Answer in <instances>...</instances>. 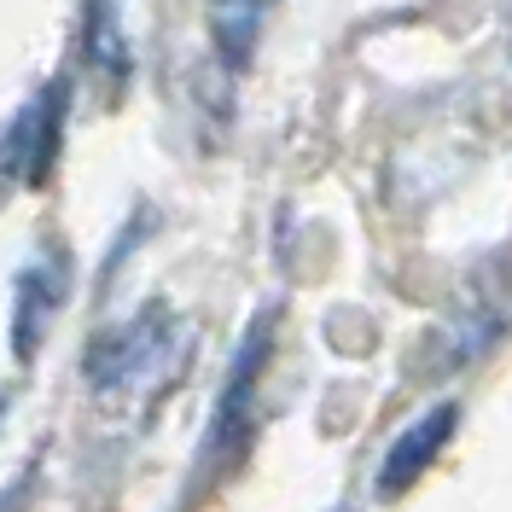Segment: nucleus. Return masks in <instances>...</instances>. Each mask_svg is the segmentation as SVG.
Instances as JSON below:
<instances>
[{
    "mask_svg": "<svg viewBox=\"0 0 512 512\" xmlns=\"http://www.w3.org/2000/svg\"><path fill=\"white\" fill-rule=\"evenodd\" d=\"M6 414H12V396H0V425H6Z\"/></svg>",
    "mask_w": 512,
    "mask_h": 512,
    "instance_id": "obj_8",
    "label": "nucleus"
},
{
    "mask_svg": "<svg viewBox=\"0 0 512 512\" xmlns=\"http://www.w3.org/2000/svg\"><path fill=\"white\" fill-rule=\"evenodd\" d=\"M64 291H70V262L64 251H41L35 262L18 268L12 280V355L30 367L41 338L53 332V315L64 309Z\"/></svg>",
    "mask_w": 512,
    "mask_h": 512,
    "instance_id": "obj_3",
    "label": "nucleus"
},
{
    "mask_svg": "<svg viewBox=\"0 0 512 512\" xmlns=\"http://www.w3.org/2000/svg\"><path fill=\"white\" fill-rule=\"evenodd\" d=\"M268 350H274V315H256L239 355H233V367H227L222 402H216V419H210V454L216 460L233 454V448L245 443V431H251V396H256L262 367H268Z\"/></svg>",
    "mask_w": 512,
    "mask_h": 512,
    "instance_id": "obj_4",
    "label": "nucleus"
},
{
    "mask_svg": "<svg viewBox=\"0 0 512 512\" xmlns=\"http://www.w3.org/2000/svg\"><path fill=\"white\" fill-rule=\"evenodd\" d=\"M268 24V0H210V47L227 70H245Z\"/></svg>",
    "mask_w": 512,
    "mask_h": 512,
    "instance_id": "obj_7",
    "label": "nucleus"
},
{
    "mask_svg": "<svg viewBox=\"0 0 512 512\" xmlns=\"http://www.w3.org/2000/svg\"><path fill=\"white\" fill-rule=\"evenodd\" d=\"M454 419H460V408L454 402H443V408H431V414H419L396 443H390V454H384L379 466V495L384 501H396V495H408L419 478H425V466L443 454V443L454 437Z\"/></svg>",
    "mask_w": 512,
    "mask_h": 512,
    "instance_id": "obj_5",
    "label": "nucleus"
},
{
    "mask_svg": "<svg viewBox=\"0 0 512 512\" xmlns=\"http://www.w3.org/2000/svg\"><path fill=\"white\" fill-rule=\"evenodd\" d=\"M64 117H70V82L53 76L0 134V175L18 187H47L64 146Z\"/></svg>",
    "mask_w": 512,
    "mask_h": 512,
    "instance_id": "obj_2",
    "label": "nucleus"
},
{
    "mask_svg": "<svg viewBox=\"0 0 512 512\" xmlns=\"http://www.w3.org/2000/svg\"><path fill=\"white\" fill-rule=\"evenodd\" d=\"M82 64L117 99V88L134 70V47H128V35H123V0H88V12H82Z\"/></svg>",
    "mask_w": 512,
    "mask_h": 512,
    "instance_id": "obj_6",
    "label": "nucleus"
},
{
    "mask_svg": "<svg viewBox=\"0 0 512 512\" xmlns=\"http://www.w3.org/2000/svg\"><path fill=\"white\" fill-rule=\"evenodd\" d=\"M187 355H192V332L163 303H146L134 320L99 332L88 361H82V373H88V384L105 402H134L146 390L175 384V373L187 367Z\"/></svg>",
    "mask_w": 512,
    "mask_h": 512,
    "instance_id": "obj_1",
    "label": "nucleus"
}]
</instances>
